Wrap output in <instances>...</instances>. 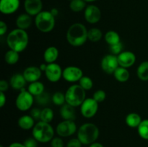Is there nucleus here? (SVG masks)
Instances as JSON below:
<instances>
[{"label":"nucleus","mask_w":148,"mask_h":147,"mask_svg":"<svg viewBox=\"0 0 148 147\" xmlns=\"http://www.w3.org/2000/svg\"><path fill=\"white\" fill-rule=\"evenodd\" d=\"M6 42L9 48L21 53L28 46L29 35L26 30L16 28L7 34Z\"/></svg>","instance_id":"1"},{"label":"nucleus","mask_w":148,"mask_h":147,"mask_svg":"<svg viewBox=\"0 0 148 147\" xmlns=\"http://www.w3.org/2000/svg\"><path fill=\"white\" fill-rule=\"evenodd\" d=\"M88 30L83 24L79 22L74 23L66 31V40L72 46L80 47L88 40Z\"/></svg>","instance_id":"2"},{"label":"nucleus","mask_w":148,"mask_h":147,"mask_svg":"<svg viewBox=\"0 0 148 147\" xmlns=\"http://www.w3.org/2000/svg\"><path fill=\"white\" fill-rule=\"evenodd\" d=\"M77 138L82 145H90L96 142L100 135L98 127L92 122H85L82 124L77 132Z\"/></svg>","instance_id":"3"},{"label":"nucleus","mask_w":148,"mask_h":147,"mask_svg":"<svg viewBox=\"0 0 148 147\" xmlns=\"http://www.w3.org/2000/svg\"><path fill=\"white\" fill-rule=\"evenodd\" d=\"M54 129L49 122L38 121L32 129V135L39 143L51 142L54 138Z\"/></svg>","instance_id":"4"},{"label":"nucleus","mask_w":148,"mask_h":147,"mask_svg":"<svg viewBox=\"0 0 148 147\" xmlns=\"http://www.w3.org/2000/svg\"><path fill=\"white\" fill-rule=\"evenodd\" d=\"M64 94L66 103L75 108L80 106L86 99V91L79 84L71 85Z\"/></svg>","instance_id":"5"},{"label":"nucleus","mask_w":148,"mask_h":147,"mask_svg":"<svg viewBox=\"0 0 148 147\" xmlns=\"http://www.w3.org/2000/svg\"><path fill=\"white\" fill-rule=\"evenodd\" d=\"M51 11H42L35 17V24L39 31L44 33H50L56 24V19Z\"/></svg>","instance_id":"6"},{"label":"nucleus","mask_w":148,"mask_h":147,"mask_svg":"<svg viewBox=\"0 0 148 147\" xmlns=\"http://www.w3.org/2000/svg\"><path fill=\"white\" fill-rule=\"evenodd\" d=\"M35 100V97L30 92L23 89L20 91L15 99V106L20 111L25 112L32 108Z\"/></svg>","instance_id":"7"},{"label":"nucleus","mask_w":148,"mask_h":147,"mask_svg":"<svg viewBox=\"0 0 148 147\" xmlns=\"http://www.w3.org/2000/svg\"><path fill=\"white\" fill-rule=\"evenodd\" d=\"M56 132L60 137H69L77 132V127L74 120H63L56 125Z\"/></svg>","instance_id":"8"},{"label":"nucleus","mask_w":148,"mask_h":147,"mask_svg":"<svg viewBox=\"0 0 148 147\" xmlns=\"http://www.w3.org/2000/svg\"><path fill=\"white\" fill-rule=\"evenodd\" d=\"M80 112L85 118H92L98 111V102L92 97L86 98L80 105Z\"/></svg>","instance_id":"9"},{"label":"nucleus","mask_w":148,"mask_h":147,"mask_svg":"<svg viewBox=\"0 0 148 147\" xmlns=\"http://www.w3.org/2000/svg\"><path fill=\"white\" fill-rule=\"evenodd\" d=\"M119 66L117 56L111 53L103 56L101 62V67L102 70L107 74H113Z\"/></svg>","instance_id":"10"},{"label":"nucleus","mask_w":148,"mask_h":147,"mask_svg":"<svg viewBox=\"0 0 148 147\" xmlns=\"http://www.w3.org/2000/svg\"><path fill=\"white\" fill-rule=\"evenodd\" d=\"M83 76V71L80 68L75 66H69L63 69V75L65 81L70 83L79 82V79Z\"/></svg>","instance_id":"11"},{"label":"nucleus","mask_w":148,"mask_h":147,"mask_svg":"<svg viewBox=\"0 0 148 147\" xmlns=\"http://www.w3.org/2000/svg\"><path fill=\"white\" fill-rule=\"evenodd\" d=\"M44 73L46 79L49 82H52V83H56L62 78L63 69H62L60 65L58 64V63H49Z\"/></svg>","instance_id":"12"},{"label":"nucleus","mask_w":148,"mask_h":147,"mask_svg":"<svg viewBox=\"0 0 148 147\" xmlns=\"http://www.w3.org/2000/svg\"><path fill=\"white\" fill-rule=\"evenodd\" d=\"M84 17L87 22L90 24H96L101 20V10L94 4H89L84 10Z\"/></svg>","instance_id":"13"},{"label":"nucleus","mask_w":148,"mask_h":147,"mask_svg":"<svg viewBox=\"0 0 148 147\" xmlns=\"http://www.w3.org/2000/svg\"><path fill=\"white\" fill-rule=\"evenodd\" d=\"M119 66L124 68L132 67L136 62V56L130 50H124L117 56Z\"/></svg>","instance_id":"14"},{"label":"nucleus","mask_w":148,"mask_h":147,"mask_svg":"<svg viewBox=\"0 0 148 147\" xmlns=\"http://www.w3.org/2000/svg\"><path fill=\"white\" fill-rule=\"evenodd\" d=\"M20 0H0V12L3 14L10 15L18 10Z\"/></svg>","instance_id":"15"},{"label":"nucleus","mask_w":148,"mask_h":147,"mask_svg":"<svg viewBox=\"0 0 148 147\" xmlns=\"http://www.w3.org/2000/svg\"><path fill=\"white\" fill-rule=\"evenodd\" d=\"M24 8L27 14L36 17L43 11L42 0H25Z\"/></svg>","instance_id":"16"},{"label":"nucleus","mask_w":148,"mask_h":147,"mask_svg":"<svg viewBox=\"0 0 148 147\" xmlns=\"http://www.w3.org/2000/svg\"><path fill=\"white\" fill-rule=\"evenodd\" d=\"M23 74L27 82L32 83L39 81L42 76V71L39 66H30L25 69Z\"/></svg>","instance_id":"17"},{"label":"nucleus","mask_w":148,"mask_h":147,"mask_svg":"<svg viewBox=\"0 0 148 147\" xmlns=\"http://www.w3.org/2000/svg\"><path fill=\"white\" fill-rule=\"evenodd\" d=\"M10 85L13 89L20 91L21 89H25L27 81L25 79L23 74L17 73L13 74L10 79Z\"/></svg>","instance_id":"18"},{"label":"nucleus","mask_w":148,"mask_h":147,"mask_svg":"<svg viewBox=\"0 0 148 147\" xmlns=\"http://www.w3.org/2000/svg\"><path fill=\"white\" fill-rule=\"evenodd\" d=\"M33 20H32V16L27 13H23L18 15L15 21V24L17 28L21 29V30H26L31 26Z\"/></svg>","instance_id":"19"},{"label":"nucleus","mask_w":148,"mask_h":147,"mask_svg":"<svg viewBox=\"0 0 148 147\" xmlns=\"http://www.w3.org/2000/svg\"><path fill=\"white\" fill-rule=\"evenodd\" d=\"M75 107L65 103L60 108V115L65 120H74L76 118V111Z\"/></svg>","instance_id":"20"},{"label":"nucleus","mask_w":148,"mask_h":147,"mask_svg":"<svg viewBox=\"0 0 148 147\" xmlns=\"http://www.w3.org/2000/svg\"><path fill=\"white\" fill-rule=\"evenodd\" d=\"M59 49L55 46H49L43 53V60L46 63H56V60L59 58Z\"/></svg>","instance_id":"21"},{"label":"nucleus","mask_w":148,"mask_h":147,"mask_svg":"<svg viewBox=\"0 0 148 147\" xmlns=\"http://www.w3.org/2000/svg\"><path fill=\"white\" fill-rule=\"evenodd\" d=\"M35 120L30 115H24L20 117L17 120V124L18 126L21 129L25 130V131H28V130L33 129L35 123Z\"/></svg>","instance_id":"22"},{"label":"nucleus","mask_w":148,"mask_h":147,"mask_svg":"<svg viewBox=\"0 0 148 147\" xmlns=\"http://www.w3.org/2000/svg\"><path fill=\"white\" fill-rule=\"evenodd\" d=\"M143 121L141 116L136 112H130L127 115L125 118V122L127 126L130 128H138L140 124Z\"/></svg>","instance_id":"23"},{"label":"nucleus","mask_w":148,"mask_h":147,"mask_svg":"<svg viewBox=\"0 0 148 147\" xmlns=\"http://www.w3.org/2000/svg\"><path fill=\"white\" fill-rule=\"evenodd\" d=\"M113 75H114L116 80L121 82V83L127 82L130 76V74L128 69L127 68L121 67V66H119L118 69L114 71Z\"/></svg>","instance_id":"24"},{"label":"nucleus","mask_w":148,"mask_h":147,"mask_svg":"<svg viewBox=\"0 0 148 147\" xmlns=\"http://www.w3.org/2000/svg\"><path fill=\"white\" fill-rule=\"evenodd\" d=\"M27 91L34 97L40 95L45 91V86L40 81L32 82L27 86Z\"/></svg>","instance_id":"25"},{"label":"nucleus","mask_w":148,"mask_h":147,"mask_svg":"<svg viewBox=\"0 0 148 147\" xmlns=\"http://www.w3.org/2000/svg\"><path fill=\"white\" fill-rule=\"evenodd\" d=\"M137 75L139 79L143 82L148 81V61H143L137 69Z\"/></svg>","instance_id":"26"},{"label":"nucleus","mask_w":148,"mask_h":147,"mask_svg":"<svg viewBox=\"0 0 148 147\" xmlns=\"http://www.w3.org/2000/svg\"><path fill=\"white\" fill-rule=\"evenodd\" d=\"M104 39L107 44L109 45V46L121 42V37H120L119 34L114 30H109L107 32L104 36Z\"/></svg>","instance_id":"27"},{"label":"nucleus","mask_w":148,"mask_h":147,"mask_svg":"<svg viewBox=\"0 0 148 147\" xmlns=\"http://www.w3.org/2000/svg\"><path fill=\"white\" fill-rule=\"evenodd\" d=\"M18 52L10 49L6 52L4 55V61L9 65H14L18 62L20 59V55Z\"/></svg>","instance_id":"28"},{"label":"nucleus","mask_w":148,"mask_h":147,"mask_svg":"<svg viewBox=\"0 0 148 147\" xmlns=\"http://www.w3.org/2000/svg\"><path fill=\"white\" fill-rule=\"evenodd\" d=\"M103 33L100 29L96 27H92L88 30V38L91 42H98L102 39Z\"/></svg>","instance_id":"29"},{"label":"nucleus","mask_w":148,"mask_h":147,"mask_svg":"<svg viewBox=\"0 0 148 147\" xmlns=\"http://www.w3.org/2000/svg\"><path fill=\"white\" fill-rule=\"evenodd\" d=\"M86 3L84 0H72L69 3V8L74 12H80L85 10Z\"/></svg>","instance_id":"30"},{"label":"nucleus","mask_w":148,"mask_h":147,"mask_svg":"<svg viewBox=\"0 0 148 147\" xmlns=\"http://www.w3.org/2000/svg\"><path fill=\"white\" fill-rule=\"evenodd\" d=\"M53 117H54V112H53V110L51 109V108H45L43 110H41L40 120L50 123L53 120Z\"/></svg>","instance_id":"31"},{"label":"nucleus","mask_w":148,"mask_h":147,"mask_svg":"<svg viewBox=\"0 0 148 147\" xmlns=\"http://www.w3.org/2000/svg\"><path fill=\"white\" fill-rule=\"evenodd\" d=\"M137 132L143 139L148 140V119L143 120L137 128Z\"/></svg>","instance_id":"32"},{"label":"nucleus","mask_w":148,"mask_h":147,"mask_svg":"<svg viewBox=\"0 0 148 147\" xmlns=\"http://www.w3.org/2000/svg\"><path fill=\"white\" fill-rule=\"evenodd\" d=\"M51 101L55 105L57 106H62L66 103V98H65V94L62 92H56L53 93L51 97Z\"/></svg>","instance_id":"33"},{"label":"nucleus","mask_w":148,"mask_h":147,"mask_svg":"<svg viewBox=\"0 0 148 147\" xmlns=\"http://www.w3.org/2000/svg\"><path fill=\"white\" fill-rule=\"evenodd\" d=\"M51 99V95H49V92H45V91L40 95L35 97V100L39 105H41V106H46L48 104H49Z\"/></svg>","instance_id":"34"},{"label":"nucleus","mask_w":148,"mask_h":147,"mask_svg":"<svg viewBox=\"0 0 148 147\" xmlns=\"http://www.w3.org/2000/svg\"><path fill=\"white\" fill-rule=\"evenodd\" d=\"M79 84L81 87L83 88L85 91L90 90L93 86V82L89 76H83L79 81Z\"/></svg>","instance_id":"35"},{"label":"nucleus","mask_w":148,"mask_h":147,"mask_svg":"<svg viewBox=\"0 0 148 147\" xmlns=\"http://www.w3.org/2000/svg\"><path fill=\"white\" fill-rule=\"evenodd\" d=\"M92 98L96 101L97 102L100 103V102H103L106 98V93L103 89H98L95 91L93 94Z\"/></svg>","instance_id":"36"},{"label":"nucleus","mask_w":148,"mask_h":147,"mask_svg":"<svg viewBox=\"0 0 148 147\" xmlns=\"http://www.w3.org/2000/svg\"><path fill=\"white\" fill-rule=\"evenodd\" d=\"M109 50L111 54L115 55V56H118L119 54L123 51V44L121 42L116 43V44L112 45V46H109Z\"/></svg>","instance_id":"37"},{"label":"nucleus","mask_w":148,"mask_h":147,"mask_svg":"<svg viewBox=\"0 0 148 147\" xmlns=\"http://www.w3.org/2000/svg\"><path fill=\"white\" fill-rule=\"evenodd\" d=\"M51 147H64V143L62 140V137H54L51 141Z\"/></svg>","instance_id":"38"},{"label":"nucleus","mask_w":148,"mask_h":147,"mask_svg":"<svg viewBox=\"0 0 148 147\" xmlns=\"http://www.w3.org/2000/svg\"><path fill=\"white\" fill-rule=\"evenodd\" d=\"M38 141L33 137H30L25 140L23 144L25 147H38Z\"/></svg>","instance_id":"39"},{"label":"nucleus","mask_w":148,"mask_h":147,"mask_svg":"<svg viewBox=\"0 0 148 147\" xmlns=\"http://www.w3.org/2000/svg\"><path fill=\"white\" fill-rule=\"evenodd\" d=\"M82 144L77 138H74L69 140L66 144V147H82Z\"/></svg>","instance_id":"40"},{"label":"nucleus","mask_w":148,"mask_h":147,"mask_svg":"<svg viewBox=\"0 0 148 147\" xmlns=\"http://www.w3.org/2000/svg\"><path fill=\"white\" fill-rule=\"evenodd\" d=\"M40 115H41V110L38 108H33L30 110V115L34 118L35 120H40Z\"/></svg>","instance_id":"41"},{"label":"nucleus","mask_w":148,"mask_h":147,"mask_svg":"<svg viewBox=\"0 0 148 147\" xmlns=\"http://www.w3.org/2000/svg\"><path fill=\"white\" fill-rule=\"evenodd\" d=\"M10 83L7 82V81L2 80L0 81V92H5L8 90L9 89V86H10Z\"/></svg>","instance_id":"42"},{"label":"nucleus","mask_w":148,"mask_h":147,"mask_svg":"<svg viewBox=\"0 0 148 147\" xmlns=\"http://www.w3.org/2000/svg\"><path fill=\"white\" fill-rule=\"evenodd\" d=\"M7 32V24L4 21L0 22V35L3 36Z\"/></svg>","instance_id":"43"},{"label":"nucleus","mask_w":148,"mask_h":147,"mask_svg":"<svg viewBox=\"0 0 148 147\" xmlns=\"http://www.w3.org/2000/svg\"><path fill=\"white\" fill-rule=\"evenodd\" d=\"M7 102V97L4 92H0V108H3Z\"/></svg>","instance_id":"44"},{"label":"nucleus","mask_w":148,"mask_h":147,"mask_svg":"<svg viewBox=\"0 0 148 147\" xmlns=\"http://www.w3.org/2000/svg\"><path fill=\"white\" fill-rule=\"evenodd\" d=\"M8 147H25V145L22 143L20 142H13L11 144H10Z\"/></svg>","instance_id":"45"},{"label":"nucleus","mask_w":148,"mask_h":147,"mask_svg":"<svg viewBox=\"0 0 148 147\" xmlns=\"http://www.w3.org/2000/svg\"><path fill=\"white\" fill-rule=\"evenodd\" d=\"M89 147H104L103 145L102 144L99 142H95V143H92V144L89 145Z\"/></svg>","instance_id":"46"},{"label":"nucleus","mask_w":148,"mask_h":147,"mask_svg":"<svg viewBox=\"0 0 148 147\" xmlns=\"http://www.w3.org/2000/svg\"><path fill=\"white\" fill-rule=\"evenodd\" d=\"M47 65L48 63H41V64L39 66V68H40V69L41 70L42 72H45V71L46 70V68H47Z\"/></svg>","instance_id":"47"},{"label":"nucleus","mask_w":148,"mask_h":147,"mask_svg":"<svg viewBox=\"0 0 148 147\" xmlns=\"http://www.w3.org/2000/svg\"><path fill=\"white\" fill-rule=\"evenodd\" d=\"M50 11H51V12L52 13V14H53V15L54 16V17H56V16L58 14H59V10H58L56 8L51 9V10Z\"/></svg>","instance_id":"48"},{"label":"nucleus","mask_w":148,"mask_h":147,"mask_svg":"<svg viewBox=\"0 0 148 147\" xmlns=\"http://www.w3.org/2000/svg\"><path fill=\"white\" fill-rule=\"evenodd\" d=\"M85 1H86L87 3H90V2H93V1H95L96 0H84Z\"/></svg>","instance_id":"49"},{"label":"nucleus","mask_w":148,"mask_h":147,"mask_svg":"<svg viewBox=\"0 0 148 147\" xmlns=\"http://www.w3.org/2000/svg\"><path fill=\"white\" fill-rule=\"evenodd\" d=\"M0 147H4L2 145H0Z\"/></svg>","instance_id":"50"},{"label":"nucleus","mask_w":148,"mask_h":147,"mask_svg":"<svg viewBox=\"0 0 148 147\" xmlns=\"http://www.w3.org/2000/svg\"><path fill=\"white\" fill-rule=\"evenodd\" d=\"M69 1H72V0H69Z\"/></svg>","instance_id":"51"},{"label":"nucleus","mask_w":148,"mask_h":147,"mask_svg":"<svg viewBox=\"0 0 148 147\" xmlns=\"http://www.w3.org/2000/svg\"><path fill=\"white\" fill-rule=\"evenodd\" d=\"M147 46H148V45H147Z\"/></svg>","instance_id":"52"}]
</instances>
